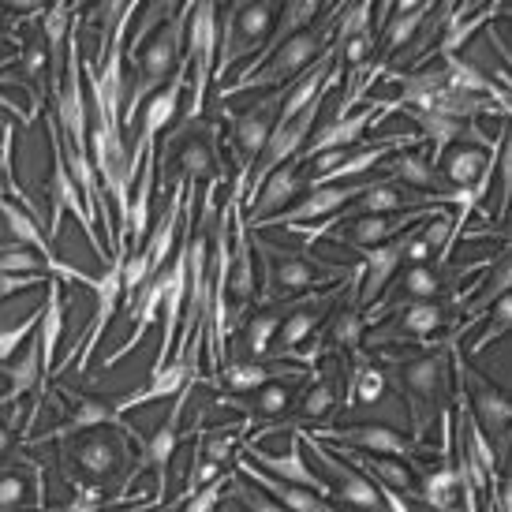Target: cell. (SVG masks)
Here are the masks:
<instances>
[{
  "label": "cell",
  "instance_id": "36",
  "mask_svg": "<svg viewBox=\"0 0 512 512\" xmlns=\"http://www.w3.org/2000/svg\"><path fill=\"white\" fill-rule=\"evenodd\" d=\"M385 385H389V374H385L367 348L352 352V374H348V393H344V412H352L359 404H374V400L385 397Z\"/></svg>",
  "mask_w": 512,
  "mask_h": 512
},
{
  "label": "cell",
  "instance_id": "14",
  "mask_svg": "<svg viewBox=\"0 0 512 512\" xmlns=\"http://www.w3.org/2000/svg\"><path fill=\"white\" fill-rule=\"evenodd\" d=\"M307 438L322 441V445H337V449H352L363 456H389V460H412L427 453V445H415L404 438L400 430L385 427V423H359V427H311L303 430Z\"/></svg>",
  "mask_w": 512,
  "mask_h": 512
},
{
  "label": "cell",
  "instance_id": "7",
  "mask_svg": "<svg viewBox=\"0 0 512 512\" xmlns=\"http://www.w3.org/2000/svg\"><path fill=\"white\" fill-rule=\"evenodd\" d=\"M217 135H221V124H195V128H187L176 143L165 150V154H157V161H165V165H172V172L161 180V191H165V184H184L187 195H195V187H199V180H206V184H225V161H221V154H217Z\"/></svg>",
  "mask_w": 512,
  "mask_h": 512
},
{
  "label": "cell",
  "instance_id": "21",
  "mask_svg": "<svg viewBox=\"0 0 512 512\" xmlns=\"http://www.w3.org/2000/svg\"><path fill=\"white\" fill-rule=\"evenodd\" d=\"M49 509V483L45 468L23 449L15 460L0 464V512H45Z\"/></svg>",
  "mask_w": 512,
  "mask_h": 512
},
{
  "label": "cell",
  "instance_id": "10",
  "mask_svg": "<svg viewBox=\"0 0 512 512\" xmlns=\"http://www.w3.org/2000/svg\"><path fill=\"white\" fill-rule=\"evenodd\" d=\"M195 393V382L184 385L176 400H172L169 415H165V423L154 430V434H135V445H139V460L131 464V471L124 475V483H120V501H131V486L135 479L143 475V471H154L157 479V490H154V501L165 505V490H169V468H172V456L180 449V441H184V430H180V419H184V408H187V397Z\"/></svg>",
  "mask_w": 512,
  "mask_h": 512
},
{
  "label": "cell",
  "instance_id": "33",
  "mask_svg": "<svg viewBox=\"0 0 512 512\" xmlns=\"http://www.w3.org/2000/svg\"><path fill=\"white\" fill-rule=\"evenodd\" d=\"M385 180L389 184H404V187H415V191H423V195H449L453 187H445L438 169H430L427 157L415 154V150H404V154H393L385 161Z\"/></svg>",
  "mask_w": 512,
  "mask_h": 512
},
{
  "label": "cell",
  "instance_id": "29",
  "mask_svg": "<svg viewBox=\"0 0 512 512\" xmlns=\"http://www.w3.org/2000/svg\"><path fill=\"white\" fill-rule=\"evenodd\" d=\"M367 128H374V109H370V105H363L359 113L333 116L326 128L318 131L311 143L299 150L296 165L303 169L307 161H314L318 154H329V150H352V146H359V139H363V131Z\"/></svg>",
  "mask_w": 512,
  "mask_h": 512
},
{
  "label": "cell",
  "instance_id": "51",
  "mask_svg": "<svg viewBox=\"0 0 512 512\" xmlns=\"http://www.w3.org/2000/svg\"><path fill=\"white\" fill-rule=\"evenodd\" d=\"M0 15H4V8H0Z\"/></svg>",
  "mask_w": 512,
  "mask_h": 512
},
{
  "label": "cell",
  "instance_id": "8",
  "mask_svg": "<svg viewBox=\"0 0 512 512\" xmlns=\"http://www.w3.org/2000/svg\"><path fill=\"white\" fill-rule=\"evenodd\" d=\"M285 90H270L266 98L251 105L247 113H232L221 109L228 120V146H232V161H236V180H232V195H247V176L255 169V161L262 157L266 143H270L273 128H277V113H281Z\"/></svg>",
  "mask_w": 512,
  "mask_h": 512
},
{
  "label": "cell",
  "instance_id": "19",
  "mask_svg": "<svg viewBox=\"0 0 512 512\" xmlns=\"http://www.w3.org/2000/svg\"><path fill=\"white\" fill-rule=\"evenodd\" d=\"M311 370L296 367V363H277V359H236V363H225L217 374H206V385H214L217 393L225 397H251L262 385L270 382H299L307 385Z\"/></svg>",
  "mask_w": 512,
  "mask_h": 512
},
{
  "label": "cell",
  "instance_id": "49",
  "mask_svg": "<svg viewBox=\"0 0 512 512\" xmlns=\"http://www.w3.org/2000/svg\"><path fill=\"white\" fill-rule=\"evenodd\" d=\"M154 509H161V501L143 498V501H120V505H109V509L101 512H154Z\"/></svg>",
  "mask_w": 512,
  "mask_h": 512
},
{
  "label": "cell",
  "instance_id": "6",
  "mask_svg": "<svg viewBox=\"0 0 512 512\" xmlns=\"http://www.w3.org/2000/svg\"><path fill=\"white\" fill-rule=\"evenodd\" d=\"M139 430H113V427H101L90 430L72 453L64 449V460L60 464H75L64 468V483L68 486H101L105 490V479L124 471L128 475L131 464H135V453H131V438Z\"/></svg>",
  "mask_w": 512,
  "mask_h": 512
},
{
  "label": "cell",
  "instance_id": "26",
  "mask_svg": "<svg viewBox=\"0 0 512 512\" xmlns=\"http://www.w3.org/2000/svg\"><path fill=\"white\" fill-rule=\"evenodd\" d=\"M441 206H427V210H408V214H389V217H356L352 221V232L341 236V232H329L333 243H344V247H378V243H389L404 236L415 221H438Z\"/></svg>",
  "mask_w": 512,
  "mask_h": 512
},
{
  "label": "cell",
  "instance_id": "20",
  "mask_svg": "<svg viewBox=\"0 0 512 512\" xmlns=\"http://www.w3.org/2000/svg\"><path fill=\"white\" fill-rule=\"evenodd\" d=\"M374 180H359V184H329V187H314L307 199H299L296 206H288L281 210L277 217H266V221H258V225H247L251 232L255 228H296V225H322L329 217H337L341 210H348L352 202L367 191Z\"/></svg>",
  "mask_w": 512,
  "mask_h": 512
},
{
  "label": "cell",
  "instance_id": "48",
  "mask_svg": "<svg viewBox=\"0 0 512 512\" xmlns=\"http://www.w3.org/2000/svg\"><path fill=\"white\" fill-rule=\"evenodd\" d=\"M42 64H45V45H27L23 49V72H27V79H38Z\"/></svg>",
  "mask_w": 512,
  "mask_h": 512
},
{
  "label": "cell",
  "instance_id": "18",
  "mask_svg": "<svg viewBox=\"0 0 512 512\" xmlns=\"http://www.w3.org/2000/svg\"><path fill=\"white\" fill-rule=\"evenodd\" d=\"M486 270H494V262H475V266H464V270H445V273L434 270V266H408V273L397 281V296L382 299L378 307H370V311L363 314V322H367V326L382 322V314L393 311V307H400V303H434V299L445 296L460 277H468V273H486Z\"/></svg>",
  "mask_w": 512,
  "mask_h": 512
},
{
  "label": "cell",
  "instance_id": "32",
  "mask_svg": "<svg viewBox=\"0 0 512 512\" xmlns=\"http://www.w3.org/2000/svg\"><path fill=\"white\" fill-rule=\"evenodd\" d=\"M296 389L299 382H270L262 385L251 397H221L214 400V408H236L247 419H273V415H285L292 404H296Z\"/></svg>",
  "mask_w": 512,
  "mask_h": 512
},
{
  "label": "cell",
  "instance_id": "23",
  "mask_svg": "<svg viewBox=\"0 0 512 512\" xmlns=\"http://www.w3.org/2000/svg\"><path fill=\"white\" fill-rule=\"evenodd\" d=\"M299 438H303V445L314 453V460L326 468L329 498H341L344 505H352V509H359V512H389V509H385L382 494H378V486L370 483L367 475H359L356 468H348L341 456H333V449H329V445L307 438V434H303V427H299Z\"/></svg>",
  "mask_w": 512,
  "mask_h": 512
},
{
  "label": "cell",
  "instance_id": "13",
  "mask_svg": "<svg viewBox=\"0 0 512 512\" xmlns=\"http://www.w3.org/2000/svg\"><path fill=\"white\" fill-rule=\"evenodd\" d=\"M124 258L128 255H113L109 262H105V273H101V277H90V281H86V288L94 292V318H90V326H86L83 337L72 344V352L57 363L53 374H64L72 363H75V374H79V378L86 374L94 348L101 344L105 329L113 326L116 311H120V303H124V281H120V273H124Z\"/></svg>",
  "mask_w": 512,
  "mask_h": 512
},
{
  "label": "cell",
  "instance_id": "44",
  "mask_svg": "<svg viewBox=\"0 0 512 512\" xmlns=\"http://www.w3.org/2000/svg\"><path fill=\"white\" fill-rule=\"evenodd\" d=\"M228 490H232V498L240 501L247 512H288V509H281L270 494H262L258 486H243L240 479H232V486H228Z\"/></svg>",
  "mask_w": 512,
  "mask_h": 512
},
{
  "label": "cell",
  "instance_id": "30",
  "mask_svg": "<svg viewBox=\"0 0 512 512\" xmlns=\"http://www.w3.org/2000/svg\"><path fill=\"white\" fill-rule=\"evenodd\" d=\"M236 471H240L243 479H251V483H255L262 494L277 498V505H281V509H288V512H344V509H337L333 501L314 498V490H303V486L281 483V479L266 475V471L255 468L247 456H236Z\"/></svg>",
  "mask_w": 512,
  "mask_h": 512
},
{
  "label": "cell",
  "instance_id": "37",
  "mask_svg": "<svg viewBox=\"0 0 512 512\" xmlns=\"http://www.w3.org/2000/svg\"><path fill=\"white\" fill-rule=\"evenodd\" d=\"M247 430H255V419H247L243 415L236 427H221V430H202L199 427V445H195V456L206 460V464H214V468H228L232 464V453H236V445L243 441Z\"/></svg>",
  "mask_w": 512,
  "mask_h": 512
},
{
  "label": "cell",
  "instance_id": "31",
  "mask_svg": "<svg viewBox=\"0 0 512 512\" xmlns=\"http://www.w3.org/2000/svg\"><path fill=\"white\" fill-rule=\"evenodd\" d=\"M299 187H303V169H299L296 161H288V165H281L277 172H270L266 184L258 187L255 202H251V221H247V225H258V221H266V217H277L288 202L299 195Z\"/></svg>",
  "mask_w": 512,
  "mask_h": 512
},
{
  "label": "cell",
  "instance_id": "27",
  "mask_svg": "<svg viewBox=\"0 0 512 512\" xmlns=\"http://www.w3.org/2000/svg\"><path fill=\"white\" fill-rule=\"evenodd\" d=\"M64 311H68V303H64V285H60L57 277H45V303H42V318H38V352H42V400L49 393V378H53V370H57V344L64 337Z\"/></svg>",
  "mask_w": 512,
  "mask_h": 512
},
{
  "label": "cell",
  "instance_id": "41",
  "mask_svg": "<svg viewBox=\"0 0 512 512\" xmlns=\"http://www.w3.org/2000/svg\"><path fill=\"white\" fill-rule=\"evenodd\" d=\"M38 318H42V303L34 307V311L23 318V322H15V326L0 329V363H8L15 356V348H23V344L34 337V329H38Z\"/></svg>",
  "mask_w": 512,
  "mask_h": 512
},
{
  "label": "cell",
  "instance_id": "35",
  "mask_svg": "<svg viewBox=\"0 0 512 512\" xmlns=\"http://www.w3.org/2000/svg\"><path fill=\"white\" fill-rule=\"evenodd\" d=\"M393 19H385V38H382V64L389 68V60L397 57L400 49H408L415 42V34L427 27V15H434V4H397L389 8Z\"/></svg>",
  "mask_w": 512,
  "mask_h": 512
},
{
  "label": "cell",
  "instance_id": "28",
  "mask_svg": "<svg viewBox=\"0 0 512 512\" xmlns=\"http://www.w3.org/2000/svg\"><path fill=\"white\" fill-rule=\"evenodd\" d=\"M412 232L415 228H408L404 236H397V240H389V243H378V247H356L359 258H363V262H359V266H363V277H359V307H363V303L374 307V299L385 292L389 277H393L397 266L404 262V243H408Z\"/></svg>",
  "mask_w": 512,
  "mask_h": 512
},
{
  "label": "cell",
  "instance_id": "2",
  "mask_svg": "<svg viewBox=\"0 0 512 512\" xmlns=\"http://www.w3.org/2000/svg\"><path fill=\"white\" fill-rule=\"evenodd\" d=\"M337 15H341V8H333L329 19H322V23H314V27L299 30V34H292V38H285V42L277 45L270 57L262 60L247 79H236L232 86H217V98L221 101L236 98V94H243V90H285L288 83H296L299 75L307 72L314 60L322 57L329 45H333Z\"/></svg>",
  "mask_w": 512,
  "mask_h": 512
},
{
  "label": "cell",
  "instance_id": "40",
  "mask_svg": "<svg viewBox=\"0 0 512 512\" xmlns=\"http://www.w3.org/2000/svg\"><path fill=\"white\" fill-rule=\"evenodd\" d=\"M490 154H494V150H479V146H456V150H449V157H445V176H449V184L475 187V180H479V172L486 169Z\"/></svg>",
  "mask_w": 512,
  "mask_h": 512
},
{
  "label": "cell",
  "instance_id": "45",
  "mask_svg": "<svg viewBox=\"0 0 512 512\" xmlns=\"http://www.w3.org/2000/svg\"><path fill=\"white\" fill-rule=\"evenodd\" d=\"M509 318H512V303H509V296H501V299H498V322H490L483 337H479V341L471 344V348H468L471 356H479V352H483V348H486L490 341H498V337H505V333H509Z\"/></svg>",
  "mask_w": 512,
  "mask_h": 512
},
{
  "label": "cell",
  "instance_id": "1",
  "mask_svg": "<svg viewBox=\"0 0 512 512\" xmlns=\"http://www.w3.org/2000/svg\"><path fill=\"white\" fill-rule=\"evenodd\" d=\"M385 363L393 367V382H397L400 397L412 412V441L423 445L427 430L434 427V419L445 412H453V367H449V348H434L427 356L400 359L385 356Z\"/></svg>",
  "mask_w": 512,
  "mask_h": 512
},
{
  "label": "cell",
  "instance_id": "25",
  "mask_svg": "<svg viewBox=\"0 0 512 512\" xmlns=\"http://www.w3.org/2000/svg\"><path fill=\"white\" fill-rule=\"evenodd\" d=\"M243 456H247L255 468L266 471V475H273V479L303 486V490H314L318 498L329 501V483L326 479H318V475L307 468V460H303V438H299V427L292 430V445H288V453H262V449H255V445L247 441V445H243Z\"/></svg>",
  "mask_w": 512,
  "mask_h": 512
},
{
  "label": "cell",
  "instance_id": "4",
  "mask_svg": "<svg viewBox=\"0 0 512 512\" xmlns=\"http://www.w3.org/2000/svg\"><path fill=\"white\" fill-rule=\"evenodd\" d=\"M221 8L210 4V0H202V4H191V19H187V42H184V57H187V68H195V79H187L191 83V94H187V105H184V116H180V124L172 131L169 139H165V150H169L187 128H195L206 113V98H210V86H214V68H217V45H221Z\"/></svg>",
  "mask_w": 512,
  "mask_h": 512
},
{
  "label": "cell",
  "instance_id": "16",
  "mask_svg": "<svg viewBox=\"0 0 512 512\" xmlns=\"http://www.w3.org/2000/svg\"><path fill=\"white\" fill-rule=\"evenodd\" d=\"M187 75H191V68H187V57H184L180 68H176V75L143 105V113H139V135H135V146L128 150V161L135 176L143 169V157L157 154V135L180 116V98H184V90H187Z\"/></svg>",
  "mask_w": 512,
  "mask_h": 512
},
{
  "label": "cell",
  "instance_id": "5",
  "mask_svg": "<svg viewBox=\"0 0 512 512\" xmlns=\"http://www.w3.org/2000/svg\"><path fill=\"white\" fill-rule=\"evenodd\" d=\"M251 232V228H247ZM251 247H255L258 255H262V270H266V281H262V292H258V307H270V303H288V299L296 296V292H314V288H329L333 281H348V273L344 266H333L326 273H314V266H322V262H307L303 251H281L277 243H266L258 240L255 232H251Z\"/></svg>",
  "mask_w": 512,
  "mask_h": 512
},
{
  "label": "cell",
  "instance_id": "34",
  "mask_svg": "<svg viewBox=\"0 0 512 512\" xmlns=\"http://www.w3.org/2000/svg\"><path fill=\"white\" fill-rule=\"evenodd\" d=\"M441 72H445V83H449V90H456V94H471V98H486L494 101V105H501V109H509V90H501L490 75H483L471 60L464 57H445L441 60Z\"/></svg>",
  "mask_w": 512,
  "mask_h": 512
},
{
  "label": "cell",
  "instance_id": "39",
  "mask_svg": "<svg viewBox=\"0 0 512 512\" xmlns=\"http://www.w3.org/2000/svg\"><path fill=\"white\" fill-rule=\"evenodd\" d=\"M296 412H299V419H326V415L337 412V389H333L329 374L322 370V363L311 370V378H307V393L299 397Z\"/></svg>",
  "mask_w": 512,
  "mask_h": 512
},
{
  "label": "cell",
  "instance_id": "22",
  "mask_svg": "<svg viewBox=\"0 0 512 512\" xmlns=\"http://www.w3.org/2000/svg\"><path fill=\"white\" fill-rule=\"evenodd\" d=\"M60 397L72 404V415L60 423V427L45 430L38 438H27V445H45V441H64L72 434H90V430L113 427V430H131L124 423V415H116L113 397H94V393H83V389H72V385H60Z\"/></svg>",
  "mask_w": 512,
  "mask_h": 512
},
{
  "label": "cell",
  "instance_id": "24",
  "mask_svg": "<svg viewBox=\"0 0 512 512\" xmlns=\"http://www.w3.org/2000/svg\"><path fill=\"white\" fill-rule=\"evenodd\" d=\"M333 299H337V292H326V296L307 292V296H299V299H288L285 322H281V329H277V337H273V344H270V356L277 359V363H285L288 352H296L299 344L311 337L314 329H318V322L333 311Z\"/></svg>",
  "mask_w": 512,
  "mask_h": 512
},
{
  "label": "cell",
  "instance_id": "42",
  "mask_svg": "<svg viewBox=\"0 0 512 512\" xmlns=\"http://www.w3.org/2000/svg\"><path fill=\"white\" fill-rule=\"evenodd\" d=\"M232 479H236V471H221L214 483H206L199 490V494H191L187 501H180L184 505V512H214L217 509V501H221V494H225L228 486H232Z\"/></svg>",
  "mask_w": 512,
  "mask_h": 512
},
{
  "label": "cell",
  "instance_id": "47",
  "mask_svg": "<svg viewBox=\"0 0 512 512\" xmlns=\"http://www.w3.org/2000/svg\"><path fill=\"white\" fill-rule=\"evenodd\" d=\"M15 423H19V412H15V419L0 423V464H4V460H12V453H19V441H15Z\"/></svg>",
  "mask_w": 512,
  "mask_h": 512
},
{
  "label": "cell",
  "instance_id": "9",
  "mask_svg": "<svg viewBox=\"0 0 512 512\" xmlns=\"http://www.w3.org/2000/svg\"><path fill=\"white\" fill-rule=\"evenodd\" d=\"M45 131H49V150H53V172H49V191H45V199L53 206V217H49V232H45V243L49 247H57L60 240V225H64V217L75 214L79 228H83V236L90 240L94 247V255L98 262L105 266L109 262V251H105V243L98 236V221L86 214V202H83V191L75 187L72 172H68V161H64V150H60V135H57V124H53V116L45 113Z\"/></svg>",
  "mask_w": 512,
  "mask_h": 512
},
{
  "label": "cell",
  "instance_id": "50",
  "mask_svg": "<svg viewBox=\"0 0 512 512\" xmlns=\"http://www.w3.org/2000/svg\"><path fill=\"white\" fill-rule=\"evenodd\" d=\"M0 109H12V113L19 116V120H23V124H30V116L23 113V109H19V105H12V101H8V98H0Z\"/></svg>",
  "mask_w": 512,
  "mask_h": 512
},
{
  "label": "cell",
  "instance_id": "11",
  "mask_svg": "<svg viewBox=\"0 0 512 512\" xmlns=\"http://www.w3.org/2000/svg\"><path fill=\"white\" fill-rule=\"evenodd\" d=\"M449 367H453V378L464 385V397H468V412L471 419L479 423V430L486 434V441L494 445L498 441V468L509 460V423H512V404L509 397L501 393L494 382H486L479 370H471L460 356V348H449Z\"/></svg>",
  "mask_w": 512,
  "mask_h": 512
},
{
  "label": "cell",
  "instance_id": "15",
  "mask_svg": "<svg viewBox=\"0 0 512 512\" xmlns=\"http://www.w3.org/2000/svg\"><path fill=\"white\" fill-rule=\"evenodd\" d=\"M228 333L247 322V311L258 299L255 292V247H251V232H247V217H243V202H232V262H228Z\"/></svg>",
  "mask_w": 512,
  "mask_h": 512
},
{
  "label": "cell",
  "instance_id": "17",
  "mask_svg": "<svg viewBox=\"0 0 512 512\" xmlns=\"http://www.w3.org/2000/svg\"><path fill=\"white\" fill-rule=\"evenodd\" d=\"M441 441H438V464H412L415 468V490L419 501L434 512H464L460 509V490H456V468H453V412L438 419Z\"/></svg>",
  "mask_w": 512,
  "mask_h": 512
},
{
  "label": "cell",
  "instance_id": "12",
  "mask_svg": "<svg viewBox=\"0 0 512 512\" xmlns=\"http://www.w3.org/2000/svg\"><path fill=\"white\" fill-rule=\"evenodd\" d=\"M277 12L281 4L273 0H258V4H228L225 8V42L217 45V68L214 79H221L225 86V72L236 64L240 57H255V49L262 53V45L270 42L273 23H277Z\"/></svg>",
  "mask_w": 512,
  "mask_h": 512
},
{
  "label": "cell",
  "instance_id": "3",
  "mask_svg": "<svg viewBox=\"0 0 512 512\" xmlns=\"http://www.w3.org/2000/svg\"><path fill=\"white\" fill-rule=\"evenodd\" d=\"M187 19H191V4L172 8V15L154 30V38H146V45L135 57V86L128 94V109L120 116V128H135V116L143 113V105L154 98L161 86L169 83L180 60H184V42H187Z\"/></svg>",
  "mask_w": 512,
  "mask_h": 512
},
{
  "label": "cell",
  "instance_id": "43",
  "mask_svg": "<svg viewBox=\"0 0 512 512\" xmlns=\"http://www.w3.org/2000/svg\"><path fill=\"white\" fill-rule=\"evenodd\" d=\"M509 285H512V262H509V255H501V266H498V281L486 288L483 296L475 299V307L468 311V318L471 322H483V314L494 307V299H501V296H509Z\"/></svg>",
  "mask_w": 512,
  "mask_h": 512
},
{
  "label": "cell",
  "instance_id": "38",
  "mask_svg": "<svg viewBox=\"0 0 512 512\" xmlns=\"http://www.w3.org/2000/svg\"><path fill=\"white\" fill-rule=\"evenodd\" d=\"M285 314L288 303H277V307H262V311H255V318H247V326H243V352H247V359L270 356V344L277 337L281 322H285Z\"/></svg>",
  "mask_w": 512,
  "mask_h": 512
},
{
  "label": "cell",
  "instance_id": "46",
  "mask_svg": "<svg viewBox=\"0 0 512 512\" xmlns=\"http://www.w3.org/2000/svg\"><path fill=\"white\" fill-rule=\"evenodd\" d=\"M12 150H15V120H8V124H4V131H0V202H4V195H8L4 165L12 161Z\"/></svg>",
  "mask_w": 512,
  "mask_h": 512
}]
</instances>
